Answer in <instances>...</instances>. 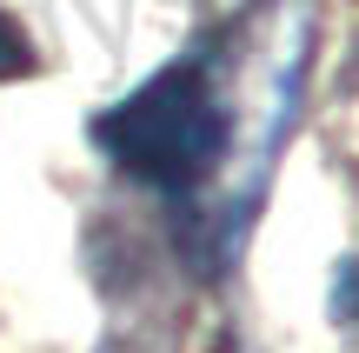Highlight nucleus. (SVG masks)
Wrapping results in <instances>:
<instances>
[{"label":"nucleus","mask_w":359,"mask_h":353,"mask_svg":"<svg viewBox=\"0 0 359 353\" xmlns=\"http://www.w3.org/2000/svg\"><path fill=\"white\" fill-rule=\"evenodd\" d=\"M226 140L233 114L200 53L167 60L147 87L93 114V147L107 154V167L140 187H160V194H193L226 160Z\"/></svg>","instance_id":"1"},{"label":"nucleus","mask_w":359,"mask_h":353,"mask_svg":"<svg viewBox=\"0 0 359 353\" xmlns=\"http://www.w3.org/2000/svg\"><path fill=\"white\" fill-rule=\"evenodd\" d=\"M34 67V53H27V40H20V27L0 13V80H13V74H27Z\"/></svg>","instance_id":"2"}]
</instances>
